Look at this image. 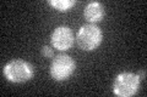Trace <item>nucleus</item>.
<instances>
[{"instance_id":"5","label":"nucleus","mask_w":147,"mask_h":97,"mask_svg":"<svg viewBox=\"0 0 147 97\" xmlns=\"http://www.w3.org/2000/svg\"><path fill=\"white\" fill-rule=\"evenodd\" d=\"M74 44V34L67 27H58L52 34V45L60 51H66Z\"/></svg>"},{"instance_id":"8","label":"nucleus","mask_w":147,"mask_h":97,"mask_svg":"<svg viewBox=\"0 0 147 97\" xmlns=\"http://www.w3.org/2000/svg\"><path fill=\"white\" fill-rule=\"evenodd\" d=\"M42 55L45 56V57H53L54 56L53 49H50L49 46H43L42 48Z\"/></svg>"},{"instance_id":"2","label":"nucleus","mask_w":147,"mask_h":97,"mask_svg":"<svg viewBox=\"0 0 147 97\" xmlns=\"http://www.w3.org/2000/svg\"><path fill=\"white\" fill-rule=\"evenodd\" d=\"M4 74L12 82H25L33 75V68L24 59H12L4 68Z\"/></svg>"},{"instance_id":"6","label":"nucleus","mask_w":147,"mask_h":97,"mask_svg":"<svg viewBox=\"0 0 147 97\" xmlns=\"http://www.w3.org/2000/svg\"><path fill=\"white\" fill-rule=\"evenodd\" d=\"M104 16V7L100 3H90L85 9V18L90 23L98 22Z\"/></svg>"},{"instance_id":"3","label":"nucleus","mask_w":147,"mask_h":97,"mask_svg":"<svg viewBox=\"0 0 147 97\" xmlns=\"http://www.w3.org/2000/svg\"><path fill=\"white\" fill-rule=\"evenodd\" d=\"M140 85V77L135 73L124 72L120 73L113 85L114 94L121 97H129L136 94Z\"/></svg>"},{"instance_id":"4","label":"nucleus","mask_w":147,"mask_h":97,"mask_svg":"<svg viewBox=\"0 0 147 97\" xmlns=\"http://www.w3.org/2000/svg\"><path fill=\"white\" fill-rule=\"evenodd\" d=\"M75 71V61L67 55H58L52 61L50 74L57 81L66 80Z\"/></svg>"},{"instance_id":"7","label":"nucleus","mask_w":147,"mask_h":97,"mask_svg":"<svg viewBox=\"0 0 147 97\" xmlns=\"http://www.w3.org/2000/svg\"><path fill=\"white\" fill-rule=\"evenodd\" d=\"M49 5L54 6L59 11H66L67 9H70L76 4L75 0H49Z\"/></svg>"},{"instance_id":"1","label":"nucleus","mask_w":147,"mask_h":97,"mask_svg":"<svg viewBox=\"0 0 147 97\" xmlns=\"http://www.w3.org/2000/svg\"><path fill=\"white\" fill-rule=\"evenodd\" d=\"M76 40L80 49L85 50V51H92L102 41V32L94 23H87L80 28Z\"/></svg>"}]
</instances>
